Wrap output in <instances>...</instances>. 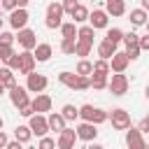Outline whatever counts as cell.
<instances>
[{"instance_id":"cell-10","label":"cell","mask_w":149,"mask_h":149,"mask_svg":"<svg viewBox=\"0 0 149 149\" xmlns=\"http://www.w3.org/2000/svg\"><path fill=\"white\" fill-rule=\"evenodd\" d=\"M107 23H109V16H107L105 9H93V12H88V26H91L93 30L107 28Z\"/></svg>"},{"instance_id":"cell-2","label":"cell","mask_w":149,"mask_h":149,"mask_svg":"<svg viewBox=\"0 0 149 149\" xmlns=\"http://www.w3.org/2000/svg\"><path fill=\"white\" fill-rule=\"evenodd\" d=\"M107 119H112V128L114 130H128L130 128V114L126 109H121V107L107 112Z\"/></svg>"},{"instance_id":"cell-8","label":"cell","mask_w":149,"mask_h":149,"mask_svg":"<svg viewBox=\"0 0 149 149\" xmlns=\"http://www.w3.org/2000/svg\"><path fill=\"white\" fill-rule=\"evenodd\" d=\"M74 142H77V130H74V128H65V130L58 133L56 147H58V149H74Z\"/></svg>"},{"instance_id":"cell-7","label":"cell","mask_w":149,"mask_h":149,"mask_svg":"<svg viewBox=\"0 0 149 149\" xmlns=\"http://www.w3.org/2000/svg\"><path fill=\"white\" fill-rule=\"evenodd\" d=\"M28 128H30V133H33V135H37V137H44V135L49 133L47 116H42V114H33V116H30V123H28Z\"/></svg>"},{"instance_id":"cell-16","label":"cell","mask_w":149,"mask_h":149,"mask_svg":"<svg viewBox=\"0 0 149 149\" xmlns=\"http://www.w3.org/2000/svg\"><path fill=\"white\" fill-rule=\"evenodd\" d=\"M107 16H123L126 14V0H105Z\"/></svg>"},{"instance_id":"cell-56","label":"cell","mask_w":149,"mask_h":149,"mask_svg":"<svg viewBox=\"0 0 149 149\" xmlns=\"http://www.w3.org/2000/svg\"><path fill=\"white\" fill-rule=\"evenodd\" d=\"M2 126H5V121H2V119H0V130H2Z\"/></svg>"},{"instance_id":"cell-47","label":"cell","mask_w":149,"mask_h":149,"mask_svg":"<svg viewBox=\"0 0 149 149\" xmlns=\"http://www.w3.org/2000/svg\"><path fill=\"white\" fill-rule=\"evenodd\" d=\"M137 130H140V133H149V116H144V119L137 123Z\"/></svg>"},{"instance_id":"cell-20","label":"cell","mask_w":149,"mask_h":149,"mask_svg":"<svg viewBox=\"0 0 149 149\" xmlns=\"http://www.w3.org/2000/svg\"><path fill=\"white\" fill-rule=\"evenodd\" d=\"M0 84L9 91V88H14L16 86V79H14V70H9V68H0Z\"/></svg>"},{"instance_id":"cell-52","label":"cell","mask_w":149,"mask_h":149,"mask_svg":"<svg viewBox=\"0 0 149 149\" xmlns=\"http://www.w3.org/2000/svg\"><path fill=\"white\" fill-rule=\"evenodd\" d=\"M140 2H142V7H140V9H144V12H149V0H140Z\"/></svg>"},{"instance_id":"cell-33","label":"cell","mask_w":149,"mask_h":149,"mask_svg":"<svg viewBox=\"0 0 149 149\" xmlns=\"http://www.w3.org/2000/svg\"><path fill=\"white\" fill-rule=\"evenodd\" d=\"M105 121H107V112L95 107V109H93V116H91V123H93V126H100V123H105Z\"/></svg>"},{"instance_id":"cell-5","label":"cell","mask_w":149,"mask_h":149,"mask_svg":"<svg viewBox=\"0 0 149 149\" xmlns=\"http://www.w3.org/2000/svg\"><path fill=\"white\" fill-rule=\"evenodd\" d=\"M47 84H49V79H47L44 74L30 72V74H28V81H26V91H30V93H42V91L47 88Z\"/></svg>"},{"instance_id":"cell-41","label":"cell","mask_w":149,"mask_h":149,"mask_svg":"<svg viewBox=\"0 0 149 149\" xmlns=\"http://www.w3.org/2000/svg\"><path fill=\"white\" fill-rule=\"evenodd\" d=\"M19 65H21V54H14V56L7 61V68H9V70H19Z\"/></svg>"},{"instance_id":"cell-46","label":"cell","mask_w":149,"mask_h":149,"mask_svg":"<svg viewBox=\"0 0 149 149\" xmlns=\"http://www.w3.org/2000/svg\"><path fill=\"white\" fill-rule=\"evenodd\" d=\"M137 47H140V51H149V35H144V37H140V42H137Z\"/></svg>"},{"instance_id":"cell-18","label":"cell","mask_w":149,"mask_h":149,"mask_svg":"<svg viewBox=\"0 0 149 149\" xmlns=\"http://www.w3.org/2000/svg\"><path fill=\"white\" fill-rule=\"evenodd\" d=\"M47 123H49V130H56V133H61V130H65L68 126V121L61 116V112H51L49 116H47Z\"/></svg>"},{"instance_id":"cell-9","label":"cell","mask_w":149,"mask_h":149,"mask_svg":"<svg viewBox=\"0 0 149 149\" xmlns=\"http://www.w3.org/2000/svg\"><path fill=\"white\" fill-rule=\"evenodd\" d=\"M126 147L128 149H147V142H144V137H142V133L137 128L126 130Z\"/></svg>"},{"instance_id":"cell-32","label":"cell","mask_w":149,"mask_h":149,"mask_svg":"<svg viewBox=\"0 0 149 149\" xmlns=\"http://www.w3.org/2000/svg\"><path fill=\"white\" fill-rule=\"evenodd\" d=\"M93 72H98V74H109V61L98 58V61L93 63Z\"/></svg>"},{"instance_id":"cell-36","label":"cell","mask_w":149,"mask_h":149,"mask_svg":"<svg viewBox=\"0 0 149 149\" xmlns=\"http://www.w3.org/2000/svg\"><path fill=\"white\" fill-rule=\"evenodd\" d=\"M14 54H16V51H14V47H9V44H0V61H5V63H7Z\"/></svg>"},{"instance_id":"cell-21","label":"cell","mask_w":149,"mask_h":149,"mask_svg":"<svg viewBox=\"0 0 149 149\" xmlns=\"http://www.w3.org/2000/svg\"><path fill=\"white\" fill-rule=\"evenodd\" d=\"M77 79H79L77 72H61V74H58V81H61L63 86L72 88V91H77Z\"/></svg>"},{"instance_id":"cell-34","label":"cell","mask_w":149,"mask_h":149,"mask_svg":"<svg viewBox=\"0 0 149 149\" xmlns=\"http://www.w3.org/2000/svg\"><path fill=\"white\" fill-rule=\"evenodd\" d=\"M93 109H95L93 105H81V107H79V119H81V121H88V123H91Z\"/></svg>"},{"instance_id":"cell-43","label":"cell","mask_w":149,"mask_h":149,"mask_svg":"<svg viewBox=\"0 0 149 149\" xmlns=\"http://www.w3.org/2000/svg\"><path fill=\"white\" fill-rule=\"evenodd\" d=\"M14 40H16V37H14L12 33H0V44H9V47H12Z\"/></svg>"},{"instance_id":"cell-37","label":"cell","mask_w":149,"mask_h":149,"mask_svg":"<svg viewBox=\"0 0 149 149\" xmlns=\"http://www.w3.org/2000/svg\"><path fill=\"white\" fill-rule=\"evenodd\" d=\"M37 149H56V140H54V137H49V135H44V137H40Z\"/></svg>"},{"instance_id":"cell-14","label":"cell","mask_w":149,"mask_h":149,"mask_svg":"<svg viewBox=\"0 0 149 149\" xmlns=\"http://www.w3.org/2000/svg\"><path fill=\"white\" fill-rule=\"evenodd\" d=\"M30 105H33L35 114H44V112H51V98H49L47 93H37V95H35V100H30Z\"/></svg>"},{"instance_id":"cell-48","label":"cell","mask_w":149,"mask_h":149,"mask_svg":"<svg viewBox=\"0 0 149 149\" xmlns=\"http://www.w3.org/2000/svg\"><path fill=\"white\" fill-rule=\"evenodd\" d=\"M5 149H23V144H21V142H19V140H9V142H7V147H5Z\"/></svg>"},{"instance_id":"cell-17","label":"cell","mask_w":149,"mask_h":149,"mask_svg":"<svg viewBox=\"0 0 149 149\" xmlns=\"http://www.w3.org/2000/svg\"><path fill=\"white\" fill-rule=\"evenodd\" d=\"M51 54H54V49H51V44H47V42H42V44H37V47L33 49V56H35L37 63H47V61L51 58Z\"/></svg>"},{"instance_id":"cell-28","label":"cell","mask_w":149,"mask_h":149,"mask_svg":"<svg viewBox=\"0 0 149 149\" xmlns=\"http://www.w3.org/2000/svg\"><path fill=\"white\" fill-rule=\"evenodd\" d=\"M74 72L81 74V77H91V72H93V63L86 61V58H81V61L77 63V70H74Z\"/></svg>"},{"instance_id":"cell-24","label":"cell","mask_w":149,"mask_h":149,"mask_svg":"<svg viewBox=\"0 0 149 149\" xmlns=\"http://www.w3.org/2000/svg\"><path fill=\"white\" fill-rule=\"evenodd\" d=\"M61 35H63V40H77V23H72V21L63 23L61 26Z\"/></svg>"},{"instance_id":"cell-55","label":"cell","mask_w":149,"mask_h":149,"mask_svg":"<svg viewBox=\"0 0 149 149\" xmlns=\"http://www.w3.org/2000/svg\"><path fill=\"white\" fill-rule=\"evenodd\" d=\"M144 26H147V35H149V21H147V23H144Z\"/></svg>"},{"instance_id":"cell-22","label":"cell","mask_w":149,"mask_h":149,"mask_svg":"<svg viewBox=\"0 0 149 149\" xmlns=\"http://www.w3.org/2000/svg\"><path fill=\"white\" fill-rule=\"evenodd\" d=\"M91 88H95V91H102V88H107V74H98V72H91Z\"/></svg>"},{"instance_id":"cell-13","label":"cell","mask_w":149,"mask_h":149,"mask_svg":"<svg viewBox=\"0 0 149 149\" xmlns=\"http://www.w3.org/2000/svg\"><path fill=\"white\" fill-rule=\"evenodd\" d=\"M128 56H126V51H116L112 58H109V70L112 72H126V68H128Z\"/></svg>"},{"instance_id":"cell-50","label":"cell","mask_w":149,"mask_h":149,"mask_svg":"<svg viewBox=\"0 0 149 149\" xmlns=\"http://www.w3.org/2000/svg\"><path fill=\"white\" fill-rule=\"evenodd\" d=\"M28 2H30V0H16V7H19V9H26Z\"/></svg>"},{"instance_id":"cell-35","label":"cell","mask_w":149,"mask_h":149,"mask_svg":"<svg viewBox=\"0 0 149 149\" xmlns=\"http://www.w3.org/2000/svg\"><path fill=\"white\" fill-rule=\"evenodd\" d=\"M74 44H77V40H63L61 42V51L68 54V56H74Z\"/></svg>"},{"instance_id":"cell-44","label":"cell","mask_w":149,"mask_h":149,"mask_svg":"<svg viewBox=\"0 0 149 149\" xmlns=\"http://www.w3.org/2000/svg\"><path fill=\"white\" fill-rule=\"evenodd\" d=\"M19 114H21V116H26V119H30V116L35 114V109H33V105H26V107H21V109H19Z\"/></svg>"},{"instance_id":"cell-23","label":"cell","mask_w":149,"mask_h":149,"mask_svg":"<svg viewBox=\"0 0 149 149\" xmlns=\"http://www.w3.org/2000/svg\"><path fill=\"white\" fill-rule=\"evenodd\" d=\"M70 16H72V23H86V21H88V9H86L84 5H77V9H74Z\"/></svg>"},{"instance_id":"cell-19","label":"cell","mask_w":149,"mask_h":149,"mask_svg":"<svg viewBox=\"0 0 149 149\" xmlns=\"http://www.w3.org/2000/svg\"><path fill=\"white\" fill-rule=\"evenodd\" d=\"M114 54H116V44H112L109 40H102V42L98 44V56H100L102 61H109Z\"/></svg>"},{"instance_id":"cell-25","label":"cell","mask_w":149,"mask_h":149,"mask_svg":"<svg viewBox=\"0 0 149 149\" xmlns=\"http://www.w3.org/2000/svg\"><path fill=\"white\" fill-rule=\"evenodd\" d=\"M93 37H95V30L91 26H79L77 28V40H84V42H91L93 44Z\"/></svg>"},{"instance_id":"cell-53","label":"cell","mask_w":149,"mask_h":149,"mask_svg":"<svg viewBox=\"0 0 149 149\" xmlns=\"http://www.w3.org/2000/svg\"><path fill=\"white\" fill-rule=\"evenodd\" d=\"M144 95H147V100H149V86H147V88H144Z\"/></svg>"},{"instance_id":"cell-45","label":"cell","mask_w":149,"mask_h":149,"mask_svg":"<svg viewBox=\"0 0 149 149\" xmlns=\"http://www.w3.org/2000/svg\"><path fill=\"white\" fill-rule=\"evenodd\" d=\"M0 7H2V9L14 12V9H16V0H0Z\"/></svg>"},{"instance_id":"cell-51","label":"cell","mask_w":149,"mask_h":149,"mask_svg":"<svg viewBox=\"0 0 149 149\" xmlns=\"http://www.w3.org/2000/svg\"><path fill=\"white\" fill-rule=\"evenodd\" d=\"M86 149H105V147H102V144H98V142H91Z\"/></svg>"},{"instance_id":"cell-26","label":"cell","mask_w":149,"mask_h":149,"mask_svg":"<svg viewBox=\"0 0 149 149\" xmlns=\"http://www.w3.org/2000/svg\"><path fill=\"white\" fill-rule=\"evenodd\" d=\"M61 116H63L65 121H77V119H79V107H74V105H63Z\"/></svg>"},{"instance_id":"cell-42","label":"cell","mask_w":149,"mask_h":149,"mask_svg":"<svg viewBox=\"0 0 149 149\" xmlns=\"http://www.w3.org/2000/svg\"><path fill=\"white\" fill-rule=\"evenodd\" d=\"M86 88H91V79L79 74V79H77V91H86Z\"/></svg>"},{"instance_id":"cell-40","label":"cell","mask_w":149,"mask_h":149,"mask_svg":"<svg viewBox=\"0 0 149 149\" xmlns=\"http://www.w3.org/2000/svg\"><path fill=\"white\" fill-rule=\"evenodd\" d=\"M140 54H142V51H140L137 44H135V47H126V56H128V61H137Z\"/></svg>"},{"instance_id":"cell-30","label":"cell","mask_w":149,"mask_h":149,"mask_svg":"<svg viewBox=\"0 0 149 149\" xmlns=\"http://www.w3.org/2000/svg\"><path fill=\"white\" fill-rule=\"evenodd\" d=\"M91 47H93L91 42H84V40H77V44H74V54L84 58V56H88V54H91Z\"/></svg>"},{"instance_id":"cell-27","label":"cell","mask_w":149,"mask_h":149,"mask_svg":"<svg viewBox=\"0 0 149 149\" xmlns=\"http://www.w3.org/2000/svg\"><path fill=\"white\" fill-rule=\"evenodd\" d=\"M30 137H33V133H30L28 126H16V128H14V140H19L21 144H26Z\"/></svg>"},{"instance_id":"cell-4","label":"cell","mask_w":149,"mask_h":149,"mask_svg":"<svg viewBox=\"0 0 149 149\" xmlns=\"http://www.w3.org/2000/svg\"><path fill=\"white\" fill-rule=\"evenodd\" d=\"M107 88L112 91V95H123L128 91V77L123 72H114L112 79L107 81Z\"/></svg>"},{"instance_id":"cell-49","label":"cell","mask_w":149,"mask_h":149,"mask_svg":"<svg viewBox=\"0 0 149 149\" xmlns=\"http://www.w3.org/2000/svg\"><path fill=\"white\" fill-rule=\"evenodd\" d=\"M7 142H9V137H7V135L0 130V149H5V147H7Z\"/></svg>"},{"instance_id":"cell-58","label":"cell","mask_w":149,"mask_h":149,"mask_svg":"<svg viewBox=\"0 0 149 149\" xmlns=\"http://www.w3.org/2000/svg\"><path fill=\"white\" fill-rule=\"evenodd\" d=\"M147 149H149V147H147Z\"/></svg>"},{"instance_id":"cell-57","label":"cell","mask_w":149,"mask_h":149,"mask_svg":"<svg viewBox=\"0 0 149 149\" xmlns=\"http://www.w3.org/2000/svg\"><path fill=\"white\" fill-rule=\"evenodd\" d=\"M0 28H2V19H0Z\"/></svg>"},{"instance_id":"cell-54","label":"cell","mask_w":149,"mask_h":149,"mask_svg":"<svg viewBox=\"0 0 149 149\" xmlns=\"http://www.w3.org/2000/svg\"><path fill=\"white\" fill-rule=\"evenodd\" d=\"M5 91H7V88H5V86H2V84H0V95H2V93H5Z\"/></svg>"},{"instance_id":"cell-39","label":"cell","mask_w":149,"mask_h":149,"mask_svg":"<svg viewBox=\"0 0 149 149\" xmlns=\"http://www.w3.org/2000/svg\"><path fill=\"white\" fill-rule=\"evenodd\" d=\"M77 5H79L77 0H63V2H61V7H63V14H72V12L77 9Z\"/></svg>"},{"instance_id":"cell-38","label":"cell","mask_w":149,"mask_h":149,"mask_svg":"<svg viewBox=\"0 0 149 149\" xmlns=\"http://www.w3.org/2000/svg\"><path fill=\"white\" fill-rule=\"evenodd\" d=\"M126 47H135L137 42H140V35L137 33H123V40H121Z\"/></svg>"},{"instance_id":"cell-6","label":"cell","mask_w":149,"mask_h":149,"mask_svg":"<svg viewBox=\"0 0 149 149\" xmlns=\"http://www.w3.org/2000/svg\"><path fill=\"white\" fill-rule=\"evenodd\" d=\"M9 100H12V105L14 107H26V105H30V98H28V91H26V86H14V88H9Z\"/></svg>"},{"instance_id":"cell-11","label":"cell","mask_w":149,"mask_h":149,"mask_svg":"<svg viewBox=\"0 0 149 149\" xmlns=\"http://www.w3.org/2000/svg\"><path fill=\"white\" fill-rule=\"evenodd\" d=\"M95 137H98V130H95V126H93V123H88V121H81V123L77 126V140L93 142Z\"/></svg>"},{"instance_id":"cell-3","label":"cell","mask_w":149,"mask_h":149,"mask_svg":"<svg viewBox=\"0 0 149 149\" xmlns=\"http://www.w3.org/2000/svg\"><path fill=\"white\" fill-rule=\"evenodd\" d=\"M16 42L21 44L23 51H33V49L37 47V33L30 30V28H21L19 35H16Z\"/></svg>"},{"instance_id":"cell-31","label":"cell","mask_w":149,"mask_h":149,"mask_svg":"<svg viewBox=\"0 0 149 149\" xmlns=\"http://www.w3.org/2000/svg\"><path fill=\"white\" fill-rule=\"evenodd\" d=\"M105 40H109L112 44H119V42L123 40V30H121V28H109L107 35H105Z\"/></svg>"},{"instance_id":"cell-12","label":"cell","mask_w":149,"mask_h":149,"mask_svg":"<svg viewBox=\"0 0 149 149\" xmlns=\"http://www.w3.org/2000/svg\"><path fill=\"white\" fill-rule=\"evenodd\" d=\"M35 56H33V51H21V65H19V74H30V72H35Z\"/></svg>"},{"instance_id":"cell-1","label":"cell","mask_w":149,"mask_h":149,"mask_svg":"<svg viewBox=\"0 0 149 149\" xmlns=\"http://www.w3.org/2000/svg\"><path fill=\"white\" fill-rule=\"evenodd\" d=\"M44 23H47L49 30H56V28L63 26V7H61V2H49L47 5V19H44Z\"/></svg>"},{"instance_id":"cell-29","label":"cell","mask_w":149,"mask_h":149,"mask_svg":"<svg viewBox=\"0 0 149 149\" xmlns=\"http://www.w3.org/2000/svg\"><path fill=\"white\" fill-rule=\"evenodd\" d=\"M130 23L133 26H144L147 23V12L144 9H133L130 12Z\"/></svg>"},{"instance_id":"cell-15","label":"cell","mask_w":149,"mask_h":149,"mask_svg":"<svg viewBox=\"0 0 149 149\" xmlns=\"http://www.w3.org/2000/svg\"><path fill=\"white\" fill-rule=\"evenodd\" d=\"M26 23H28V12L16 7V9L9 14V26H12L14 30H21V28H26Z\"/></svg>"}]
</instances>
